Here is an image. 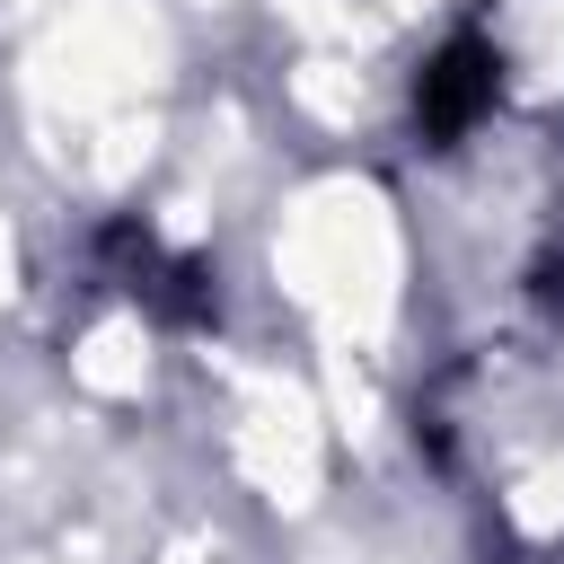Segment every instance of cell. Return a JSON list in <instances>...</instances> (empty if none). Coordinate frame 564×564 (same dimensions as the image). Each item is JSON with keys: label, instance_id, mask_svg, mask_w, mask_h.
I'll return each instance as SVG.
<instances>
[{"label": "cell", "instance_id": "1", "mask_svg": "<svg viewBox=\"0 0 564 564\" xmlns=\"http://www.w3.org/2000/svg\"><path fill=\"white\" fill-rule=\"evenodd\" d=\"M494 97H502V53H494L485 35H449V44L414 70V132H423L432 150H449V141H467V132L494 115Z\"/></svg>", "mask_w": 564, "mask_h": 564}, {"label": "cell", "instance_id": "2", "mask_svg": "<svg viewBox=\"0 0 564 564\" xmlns=\"http://www.w3.org/2000/svg\"><path fill=\"white\" fill-rule=\"evenodd\" d=\"M538 300H546V308H564V247H555V256H538Z\"/></svg>", "mask_w": 564, "mask_h": 564}]
</instances>
